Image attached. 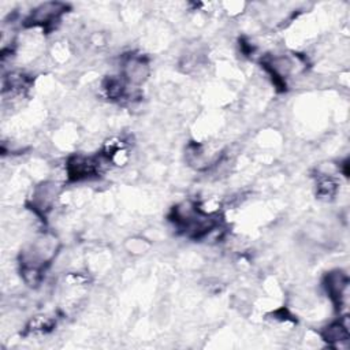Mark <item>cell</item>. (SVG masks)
<instances>
[{
  "label": "cell",
  "instance_id": "cell-1",
  "mask_svg": "<svg viewBox=\"0 0 350 350\" xmlns=\"http://www.w3.org/2000/svg\"><path fill=\"white\" fill-rule=\"evenodd\" d=\"M100 159L96 157H85V156H74L68 160L67 172L70 179L79 180L83 178H89L92 175H97L101 170Z\"/></svg>",
  "mask_w": 350,
  "mask_h": 350
},
{
  "label": "cell",
  "instance_id": "cell-2",
  "mask_svg": "<svg viewBox=\"0 0 350 350\" xmlns=\"http://www.w3.org/2000/svg\"><path fill=\"white\" fill-rule=\"evenodd\" d=\"M66 8L67 5H64L63 3H44L31 11L26 22L27 25H51L52 22L59 19Z\"/></svg>",
  "mask_w": 350,
  "mask_h": 350
},
{
  "label": "cell",
  "instance_id": "cell-3",
  "mask_svg": "<svg viewBox=\"0 0 350 350\" xmlns=\"http://www.w3.org/2000/svg\"><path fill=\"white\" fill-rule=\"evenodd\" d=\"M347 276L340 271L329 272L325 278V288L336 308H342L347 297Z\"/></svg>",
  "mask_w": 350,
  "mask_h": 350
},
{
  "label": "cell",
  "instance_id": "cell-4",
  "mask_svg": "<svg viewBox=\"0 0 350 350\" xmlns=\"http://www.w3.org/2000/svg\"><path fill=\"white\" fill-rule=\"evenodd\" d=\"M323 338H324V340H327L328 343H331L334 346H340L342 342H347V339H349L347 325L340 321L334 323V324L328 325L327 328H324Z\"/></svg>",
  "mask_w": 350,
  "mask_h": 350
},
{
  "label": "cell",
  "instance_id": "cell-5",
  "mask_svg": "<svg viewBox=\"0 0 350 350\" xmlns=\"http://www.w3.org/2000/svg\"><path fill=\"white\" fill-rule=\"evenodd\" d=\"M336 191V183L331 178L320 179L317 185V193L321 197H331Z\"/></svg>",
  "mask_w": 350,
  "mask_h": 350
}]
</instances>
